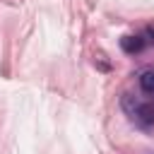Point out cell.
<instances>
[{
  "label": "cell",
  "instance_id": "6da1fadb",
  "mask_svg": "<svg viewBox=\"0 0 154 154\" xmlns=\"http://www.w3.org/2000/svg\"><path fill=\"white\" fill-rule=\"evenodd\" d=\"M135 118H137L142 125H154V103H152V101L140 103L137 111H135Z\"/></svg>",
  "mask_w": 154,
  "mask_h": 154
},
{
  "label": "cell",
  "instance_id": "7a4b0ae2",
  "mask_svg": "<svg viewBox=\"0 0 154 154\" xmlns=\"http://www.w3.org/2000/svg\"><path fill=\"white\" fill-rule=\"evenodd\" d=\"M120 48L125 53H140L144 48V41H142V36H123L120 38Z\"/></svg>",
  "mask_w": 154,
  "mask_h": 154
},
{
  "label": "cell",
  "instance_id": "3957f363",
  "mask_svg": "<svg viewBox=\"0 0 154 154\" xmlns=\"http://www.w3.org/2000/svg\"><path fill=\"white\" fill-rule=\"evenodd\" d=\"M140 87L147 94H154V70H144L140 75Z\"/></svg>",
  "mask_w": 154,
  "mask_h": 154
},
{
  "label": "cell",
  "instance_id": "277c9868",
  "mask_svg": "<svg viewBox=\"0 0 154 154\" xmlns=\"http://www.w3.org/2000/svg\"><path fill=\"white\" fill-rule=\"evenodd\" d=\"M137 106H140V103L135 101V96H132V94H123V108H125V113H128V116H132V118H135Z\"/></svg>",
  "mask_w": 154,
  "mask_h": 154
}]
</instances>
